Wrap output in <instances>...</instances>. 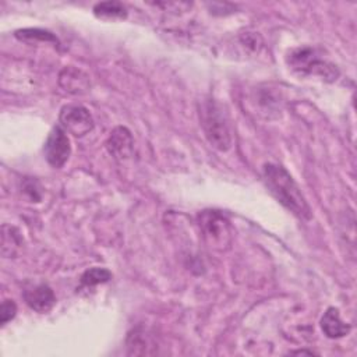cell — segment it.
Segmentation results:
<instances>
[{"instance_id": "cell-14", "label": "cell", "mask_w": 357, "mask_h": 357, "mask_svg": "<svg viewBox=\"0 0 357 357\" xmlns=\"http://www.w3.org/2000/svg\"><path fill=\"white\" fill-rule=\"evenodd\" d=\"M8 244H11L10 247V252L7 257H14L17 255L18 250L21 248L22 245V237H21V233L13 227V226H7V225H3V243H1V250L8 247Z\"/></svg>"}, {"instance_id": "cell-5", "label": "cell", "mask_w": 357, "mask_h": 357, "mask_svg": "<svg viewBox=\"0 0 357 357\" xmlns=\"http://www.w3.org/2000/svg\"><path fill=\"white\" fill-rule=\"evenodd\" d=\"M60 126L74 137H84L93 128V119L82 105H66L60 110Z\"/></svg>"}, {"instance_id": "cell-7", "label": "cell", "mask_w": 357, "mask_h": 357, "mask_svg": "<svg viewBox=\"0 0 357 357\" xmlns=\"http://www.w3.org/2000/svg\"><path fill=\"white\" fill-rule=\"evenodd\" d=\"M132 135L128 128L126 127H116L112 130L107 141H106V148L109 153L116 159V160H126L131 156L132 153Z\"/></svg>"}, {"instance_id": "cell-3", "label": "cell", "mask_w": 357, "mask_h": 357, "mask_svg": "<svg viewBox=\"0 0 357 357\" xmlns=\"http://www.w3.org/2000/svg\"><path fill=\"white\" fill-rule=\"evenodd\" d=\"M199 227L208 247L215 251H226L231 245L233 231L229 219L219 211H202L198 216Z\"/></svg>"}, {"instance_id": "cell-9", "label": "cell", "mask_w": 357, "mask_h": 357, "mask_svg": "<svg viewBox=\"0 0 357 357\" xmlns=\"http://www.w3.org/2000/svg\"><path fill=\"white\" fill-rule=\"evenodd\" d=\"M59 84L60 86L73 95L84 93L91 88L89 75L85 74L82 70L68 66L64 67L59 74Z\"/></svg>"}, {"instance_id": "cell-15", "label": "cell", "mask_w": 357, "mask_h": 357, "mask_svg": "<svg viewBox=\"0 0 357 357\" xmlns=\"http://www.w3.org/2000/svg\"><path fill=\"white\" fill-rule=\"evenodd\" d=\"M240 43L247 47L251 52H259V49L262 47V39L258 33L255 32H244L240 35Z\"/></svg>"}, {"instance_id": "cell-1", "label": "cell", "mask_w": 357, "mask_h": 357, "mask_svg": "<svg viewBox=\"0 0 357 357\" xmlns=\"http://www.w3.org/2000/svg\"><path fill=\"white\" fill-rule=\"evenodd\" d=\"M262 177L272 197L301 220H310L312 211L291 174L278 163H265Z\"/></svg>"}, {"instance_id": "cell-16", "label": "cell", "mask_w": 357, "mask_h": 357, "mask_svg": "<svg viewBox=\"0 0 357 357\" xmlns=\"http://www.w3.org/2000/svg\"><path fill=\"white\" fill-rule=\"evenodd\" d=\"M17 314V305L13 300H3L0 307V324L6 325L8 321H11Z\"/></svg>"}, {"instance_id": "cell-13", "label": "cell", "mask_w": 357, "mask_h": 357, "mask_svg": "<svg viewBox=\"0 0 357 357\" xmlns=\"http://www.w3.org/2000/svg\"><path fill=\"white\" fill-rule=\"evenodd\" d=\"M112 279V272L106 268H99V266H93L86 269L82 276H81V284L85 287H92V286H98L100 283H106Z\"/></svg>"}, {"instance_id": "cell-10", "label": "cell", "mask_w": 357, "mask_h": 357, "mask_svg": "<svg viewBox=\"0 0 357 357\" xmlns=\"http://www.w3.org/2000/svg\"><path fill=\"white\" fill-rule=\"evenodd\" d=\"M321 329L322 332L331 337V339H337L343 337L350 332V325L343 322L339 315V310L335 307H329L322 318H321Z\"/></svg>"}, {"instance_id": "cell-12", "label": "cell", "mask_w": 357, "mask_h": 357, "mask_svg": "<svg viewBox=\"0 0 357 357\" xmlns=\"http://www.w3.org/2000/svg\"><path fill=\"white\" fill-rule=\"evenodd\" d=\"M15 38L28 42V43H35V42H45V43H53L59 45V39L49 31L39 29V28H25V29H18L15 31Z\"/></svg>"}, {"instance_id": "cell-8", "label": "cell", "mask_w": 357, "mask_h": 357, "mask_svg": "<svg viewBox=\"0 0 357 357\" xmlns=\"http://www.w3.org/2000/svg\"><path fill=\"white\" fill-rule=\"evenodd\" d=\"M24 298L29 308L36 312H47L56 304V296L50 286L46 283L33 284L24 290Z\"/></svg>"}, {"instance_id": "cell-2", "label": "cell", "mask_w": 357, "mask_h": 357, "mask_svg": "<svg viewBox=\"0 0 357 357\" xmlns=\"http://www.w3.org/2000/svg\"><path fill=\"white\" fill-rule=\"evenodd\" d=\"M199 120L211 146L220 152L229 151L233 135L225 107L213 99L202 100L199 105Z\"/></svg>"}, {"instance_id": "cell-6", "label": "cell", "mask_w": 357, "mask_h": 357, "mask_svg": "<svg viewBox=\"0 0 357 357\" xmlns=\"http://www.w3.org/2000/svg\"><path fill=\"white\" fill-rule=\"evenodd\" d=\"M43 152L47 163L54 169L63 167L64 163L68 160L71 155V145L66 130L61 126H56L52 128L45 141Z\"/></svg>"}, {"instance_id": "cell-4", "label": "cell", "mask_w": 357, "mask_h": 357, "mask_svg": "<svg viewBox=\"0 0 357 357\" xmlns=\"http://www.w3.org/2000/svg\"><path fill=\"white\" fill-rule=\"evenodd\" d=\"M289 64L294 70L304 74H315L329 79H333L337 75L335 66L328 64L326 61L318 59L315 52L310 47H303V49L300 47L293 50L289 54Z\"/></svg>"}, {"instance_id": "cell-11", "label": "cell", "mask_w": 357, "mask_h": 357, "mask_svg": "<svg viewBox=\"0 0 357 357\" xmlns=\"http://www.w3.org/2000/svg\"><path fill=\"white\" fill-rule=\"evenodd\" d=\"M95 17L105 21H117L127 18V8L120 1H100L93 6Z\"/></svg>"}]
</instances>
